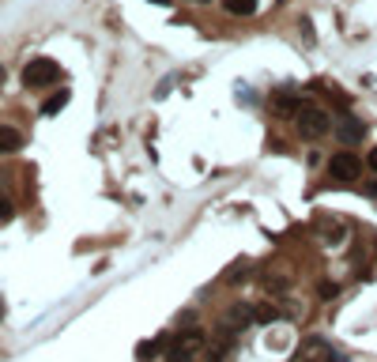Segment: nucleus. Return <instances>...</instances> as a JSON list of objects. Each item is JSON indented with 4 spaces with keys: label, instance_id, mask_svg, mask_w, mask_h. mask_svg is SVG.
I'll return each mask as SVG.
<instances>
[{
    "label": "nucleus",
    "instance_id": "15",
    "mask_svg": "<svg viewBox=\"0 0 377 362\" xmlns=\"http://www.w3.org/2000/svg\"><path fill=\"white\" fill-rule=\"evenodd\" d=\"M370 192H377V181H374V185H370Z\"/></svg>",
    "mask_w": 377,
    "mask_h": 362
},
{
    "label": "nucleus",
    "instance_id": "10",
    "mask_svg": "<svg viewBox=\"0 0 377 362\" xmlns=\"http://www.w3.org/2000/svg\"><path fill=\"white\" fill-rule=\"evenodd\" d=\"M223 8H227V15H253L256 12V0H223Z\"/></svg>",
    "mask_w": 377,
    "mask_h": 362
},
{
    "label": "nucleus",
    "instance_id": "6",
    "mask_svg": "<svg viewBox=\"0 0 377 362\" xmlns=\"http://www.w3.org/2000/svg\"><path fill=\"white\" fill-rule=\"evenodd\" d=\"M336 136H340L343 148H355V143L366 140V125H363L358 117H343L340 125H336Z\"/></svg>",
    "mask_w": 377,
    "mask_h": 362
},
{
    "label": "nucleus",
    "instance_id": "1",
    "mask_svg": "<svg viewBox=\"0 0 377 362\" xmlns=\"http://www.w3.org/2000/svg\"><path fill=\"white\" fill-rule=\"evenodd\" d=\"M294 128H298L302 140H320V136L332 132V117H328V110L314 106V102H302L298 114H294Z\"/></svg>",
    "mask_w": 377,
    "mask_h": 362
},
{
    "label": "nucleus",
    "instance_id": "9",
    "mask_svg": "<svg viewBox=\"0 0 377 362\" xmlns=\"http://www.w3.org/2000/svg\"><path fill=\"white\" fill-rule=\"evenodd\" d=\"M298 106L302 102L298 99H291V94H272V110H276V114H298Z\"/></svg>",
    "mask_w": 377,
    "mask_h": 362
},
{
    "label": "nucleus",
    "instance_id": "8",
    "mask_svg": "<svg viewBox=\"0 0 377 362\" xmlns=\"http://www.w3.org/2000/svg\"><path fill=\"white\" fill-rule=\"evenodd\" d=\"M170 340H174V343H181L185 351H192V355H196V351L204 348V328H196V325H192V328H181L178 336H170Z\"/></svg>",
    "mask_w": 377,
    "mask_h": 362
},
{
    "label": "nucleus",
    "instance_id": "12",
    "mask_svg": "<svg viewBox=\"0 0 377 362\" xmlns=\"http://www.w3.org/2000/svg\"><path fill=\"white\" fill-rule=\"evenodd\" d=\"M64 99H68V91H61L57 99H50V102H45V114H57V110L64 106Z\"/></svg>",
    "mask_w": 377,
    "mask_h": 362
},
{
    "label": "nucleus",
    "instance_id": "14",
    "mask_svg": "<svg viewBox=\"0 0 377 362\" xmlns=\"http://www.w3.org/2000/svg\"><path fill=\"white\" fill-rule=\"evenodd\" d=\"M366 166H370V174H377V148L370 151V155H366Z\"/></svg>",
    "mask_w": 377,
    "mask_h": 362
},
{
    "label": "nucleus",
    "instance_id": "5",
    "mask_svg": "<svg viewBox=\"0 0 377 362\" xmlns=\"http://www.w3.org/2000/svg\"><path fill=\"white\" fill-rule=\"evenodd\" d=\"M291 362H340L332 355V348H328L325 340H306L298 351L291 355Z\"/></svg>",
    "mask_w": 377,
    "mask_h": 362
},
{
    "label": "nucleus",
    "instance_id": "16",
    "mask_svg": "<svg viewBox=\"0 0 377 362\" xmlns=\"http://www.w3.org/2000/svg\"><path fill=\"white\" fill-rule=\"evenodd\" d=\"M192 4H207V0H192Z\"/></svg>",
    "mask_w": 377,
    "mask_h": 362
},
{
    "label": "nucleus",
    "instance_id": "4",
    "mask_svg": "<svg viewBox=\"0 0 377 362\" xmlns=\"http://www.w3.org/2000/svg\"><path fill=\"white\" fill-rule=\"evenodd\" d=\"M57 79H61V68L53 61H30L27 72H23V83H27L30 91H38V87H45V83H57Z\"/></svg>",
    "mask_w": 377,
    "mask_h": 362
},
{
    "label": "nucleus",
    "instance_id": "2",
    "mask_svg": "<svg viewBox=\"0 0 377 362\" xmlns=\"http://www.w3.org/2000/svg\"><path fill=\"white\" fill-rule=\"evenodd\" d=\"M249 321H253V310L245 302H238V305H230V310H223L219 313V328L215 332H223V336H242L245 328H249Z\"/></svg>",
    "mask_w": 377,
    "mask_h": 362
},
{
    "label": "nucleus",
    "instance_id": "11",
    "mask_svg": "<svg viewBox=\"0 0 377 362\" xmlns=\"http://www.w3.org/2000/svg\"><path fill=\"white\" fill-rule=\"evenodd\" d=\"M23 143V136L15 128H0V151H15Z\"/></svg>",
    "mask_w": 377,
    "mask_h": 362
},
{
    "label": "nucleus",
    "instance_id": "13",
    "mask_svg": "<svg viewBox=\"0 0 377 362\" xmlns=\"http://www.w3.org/2000/svg\"><path fill=\"white\" fill-rule=\"evenodd\" d=\"M238 102H256V94L249 91V87H238Z\"/></svg>",
    "mask_w": 377,
    "mask_h": 362
},
{
    "label": "nucleus",
    "instance_id": "7",
    "mask_svg": "<svg viewBox=\"0 0 377 362\" xmlns=\"http://www.w3.org/2000/svg\"><path fill=\"white\" fill-rule=\"evenodd\" d=\"M317 234H320V241H325V245H343L351 230H347V223L325 219V223H317Z\"/></svg>",
    "mask_w": 377,
    "mask_h": 362
},
{
    "label": "nucleus",
    "instance_id": "3",
    "mask_svg": "<svg viewBox=\"0 0 377 362\" xmlns=\"http://www.w3.org/2000/svg\"><path fill=\"white\" fill-rule=\"evenodd\" d=\"M363 159L355 155V151H336L332 163H328V174H332V181H355L358 174H363Z\"/></svg>",
    "mask_w": 377,
    "mask_h": 362
}]
</instances>
